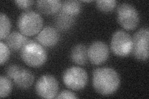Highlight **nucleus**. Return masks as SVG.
Listing matches in <instances>:
<instances>
[{
    "mask_svg": "<svg viewBox=\"0 0 149 99\" xmlns=\"http://www.w3.org/2000/svg\"><path fill=\"white\" fill-rule=\"evenodd\" d=\"M93 86L102 96H108L115 93L120 86L118 73L111 68H97L93 73Z\"/></svg>",
    "mask_w": 149,
    "mask_h": 99,
    "instance_id": "f257e3e1",
    "label": "nucleus"
},
{
    "mask_svg": "<svg viewBox=\"0 0 149 99\" xmlns=\"http://www.w3.org/2000/svg\"><path fill=\"white\" fill-rule=\"evenodd\" d=\"M21 58L28 66L32 68H39L43 66L47 60V53L39 43L29 40L21 50Z\"/></svg>",
    "mask_w": 149,
    "mask_h": 99,
    "instance_id": "f03ea898",
    "label": "nucleus"
},
{
    "mask_svg": "<svg viewBox=\"0 0 149 99\" xmlns=\"http://www.w3.org/2000/svg\"><path fill=\"white\" fill-rule=\"evenodd\" d=\"M17 26L23 35L33 36L40 32L43 26V19L39 13L27 11L22 12L19 17Z\"/></svg>",
    "mask_w": 149,
    "mask_h": 99,
    "instance_id": "7ed1b4c3",
    "label": "nucleus"
},
{
    "mask_svg": "<svg viewBox=\"0 0 149 99\" xmlns=\"http://www.w3.org/2000/svg\"><path fill=\"white\" fill-rule=\"evenodd\" d=\"M62 79L65 86L74 91L85 88L88 83V74L85 69L78 66H72L65 70Z\"/></svg>",
    "mask_w": 149,
    "mask_h": 99,
    "instance_id": "20e7f679",
    "label": "nucleus"
},
{
    "mask_svg": "<svg viewBox=\"0 0 149 99\" xmlns=\"http://www.w3.org/2000/svg\"><path fill=\"white\" fill-rule=\"evenodd\" d=\"M117 19L120 26L127 30H134L139 23V15L132 4L124 3L117 9Z\"/></svg>",
    "mask_w": 149,
    "mask_h": 99,
    "instance_id": "39448f33",
    "label": "nucleus"
},
{
    "mask_svg": "<svg viewBox=\"0 0 149 99\" xmlns=\"http://www.w3.org/2000/svg\"><path fill=\"white\" fill-rule=\"evenodd\" d=\"M132 37L124 30L116 31L112 37L111 48L113 53L119 57L127 56L132 51Z\"/></svg>",
    "mask_w": 149,
    "mask_h": 99,
    "instance_id": "423d86ee",
    "label": "nucleus"
},
{
    "mask_svg": "<svg viewBox=\"0 0 149 99\" xmlns=\"http://www.w3.org/2000/svg\"><path fill=\"white\" fill-rule=\"evenodd\" d=\"M132 53L139 61H147L148 58L149 30L147 27L142 28L134 34Z\"/></svg>",
    "mask_w": 149,
    "mask_h": 99,
    "instance_id": "0eeeda50",
    "label": "nucleus"
},
{
    "mask_svg": "<svg viewBox=\"0 0 149 99\" xmlns=\"http://www.w3.org/2000/svg\"><path fill=\"white\" fill-rule=\"evenodd\" d=\"M58 91V81L51 75H44L36 82V92L37 96L41 98L47 99L55 98Z\"/></svg>",
    "mask_w": 149,
    "mask_h": 99,
    "instance_id": "6e6552de",
    "label": "nucleus"
},
{
    "mask_svg": "<svg viewBox=\"0 0 149 99\" xmlns=\"http://www.w3.org/2000/svg\"><path fill=\"white\" fill-rule=\"evenodd\" d=\"M109 55L108 46L101 41L94 42L88 49V60L95 65H101L106 62Z\"/></svg>",
    "mask_w": 149,
    "mask_h": 99,
    "instance_id": "1a4fd4ad",
    "label": "nucleus"
},
{
    "mask_svg": "<svg viewBox=\"0 0 149 99\" xmlns=\"http://www.w3.org/2000/svg\"><path fill=\"white\" fill-rule=\"evenodd\" d=\"M59 34L54 27L47 26L41 30L37 35L36 39L39 43L45 47H52L59 41Z\"/></svg>",
    "mask_w": 149,
    "mask_h": 99,
    "instance_id": "9d476101",
    "label": "nucleus"
},
{
    "mask_svg": "<svg viewBox=\"0 0 149 99\" xmlns=\"http://www.w3.org/2000/svg\"><path fill=\"white\" fill-rule=\"evenodd\" d=\"M13 81L18 88L26 90L33 84L34 76L29 70L21 68L15 78H13Z\"/></svg>",
    "mask_w": 149,
    "mask_h": 99,
    "instance_id": "9b49d317",
    "label": "nucleus"
},
{
    "mask_svg": "<svg viewBox=\"0 0 149 99\" xmlns=\"http://www.w3.org/2000/svg\"><path fill=\"white\" fill-rule=\"evenodd\" d=\"M6 45L10 50L17 51L21 50L29 41V39L21 32H13L6 39Z\"/></svg>",
    "mask_w": 149,
    "mask_h": 99,
    "instance_id": "f8f14e48",
    "label": "nucleus"
},
{
    "mask_svg": "<svg viewBox=\"0 0 149 99\" xmlns=\"http://www.w3.org/2000/svg\"><path fill=\"white\" fill-rule=\"evenodd\" d=\"M38 10L45 15H52L61 9L62 2L58 0H44L36 3Z\"/></svg>",
    "mask_w": 149,
    "mask_h": 99,
    "instance_id": "ddd939ff",
    "label": "nucleus"
},
{
    "mask_svg": "<svg viewBox=\"0 0 149 99\" xmlns=\"http://www.w3.org/2000/svg\"><path fill=\"white\" fill-rule=\"evenodd\" d=\"M71 59L73 63L83 66L86 64L88 56V48L83 44H78L74 46L71 52Z\"/></svg>",
    "mask_w": 149,
    "mask_h": 99,
    "instance_id": "4468645a",
    "label": "nucleus"
},
{
    "mask_svg": "<svg viewBox=\"0 0 149 99\" xmlns=\"http://www.w3.org/2000/svg\"><path fill=\"white\" fill-rule=\"evenodd\" d=\"M61 12L67 15L74 17L77 16L81 10V3L75 0H68L62 2Z\"/></svg>",
    "mask_w": 149,
    "mask_h": 99,
    "instance_id": "2eb2a0df",
    "label": "nucleus"
},
{
    "mask_svg": "<svg viewBox=\"0 0 149 99\" xmlns=\"http://www.w3.org/2000/svg\"><path fill=\"white\" fill-rule=\"evenodd\" d=\"M11 22L5 14H0V38L1 40L6 39L10 34Z\"/></svg>",
    "mask_w": 149,
    "mask_h": 99,
    "instance_id": "dca6fc26",
    "label": "nucleus"
},
{
    "mask_svg": "<svg viewBox=\"0 0 149 99\" xmlns=\"http://www.w3.org/2000/svg\"><path fill=\"white\" fill-rule=\"evenodd\" d=\"M74 17L69 16L60 11L57 17V25L59 29L63 30H68L74 24Z\"/></svg>",
    "mask_w": 149,
    "mask_h": 99,
    "instance_id": "f3484780",
    "label": "nucleus"
},
{
    "mask_svg": "<svg viewBox=\"0 0 149 99\" xmlns=\"http://www.w3.org/2000/svg\"><path fill=\"white\" fill-rule=\"evenodd\" d=\"M13 84L9 78L1 76L0 78V97L5 98L11 93Z\"/></svg>",
    "mask_w": 149,
    "mask_h": 99,
    "instance_id": "a211bd4d",
    "label": "nucleus"
},
{
    "mask_svg": "<svg viewBox=\"0 0 149 99\" xmlns=\"http://www.w3.org/2000/svg\"><path fill=\"white\" fill-rule=\"evenodd\" d=\"M117 5V1L114 0H99L96 1V6L100 11L109 12L114 10Z\"/></svg>",
    "mask_w": 149,
    "mask_h": 99,
    "instance_id": "6ab92c4d",
    "label": "nucleus"
},
{
    "mask_svg": "<svg viewBox=\"0 0 149 99\" xmlns=\"http://www.w3.org/2000/svg\"><path fill=\"white\" fill-rule=\"evenodd\" d=\"M6 44L2 41L0 42V64L3 65L8 60L10 56V50Z\"/></svg>",
    "mask_w": 149,
    "mask_h": 99,
    "instance_id": "aec40b11",
    "label": "nucleus"
},
{
    "mask_svg": "<svg viewBox=\"0 0 149 99\" xmlns=\"http://www.w3.org/2000/svg\"><path fill=\"white\" fill-rule=\"evenodd\" d=\"M15 3L19 8L27 9L32 6L34 1L31 0H17V1H15Z\"/></svg>",
    "mask_w": 149,
    "mask_h": 99,
    "instance_id": "412c9836",
    "label": "nucleus"
},
{
    "mask_svg": "<svg viewBox=\"0 0 149 99\" xmlns=\"http://www.w3.org/2000/svg\"><path fill=\"white\" fill-rule=\"evenodd\" d=\"M20 69H21V67L16 64H13V65L9 66L6 70V74L8 75V78L13 79V78H15L16 74L18 73V71H19Z\"/></svg>",
    "mask_w": 149,
    "mask_h": 99,
    "instance_id": "4be33fe9",
    "label": "nucleus"
},
{
    "mask_svg": "<svg viewBox=\"0 0 149 99\" xmlns=\"http://www.w3.org/2000/svg\"><path fill=\"white\" fill-rule=\"evenodd\" d=\"M57 98H77L78 97L73 92L70 91H63L58 94V96L56 97Z\"/></svg>",
    "mask_w": 149,
    "mask_h": 99,
    "instance_id": "5701e85b",
    "label": "nucleus"
},
{
    "mask_svg": "<svg viewBox=\"0 0 149 99\" xmlns=\"http://www.w3.org/2000/svg\"><path fill=\"white\" fill-rule=\"evenodd\" d=\"M83 2H85V3H91V2H92V1H83Z\"/></svg>",
    "mask_w": 149,
    "mask_h": 99,
    "instance_id": "b1692460",
    "label": "nucleus"
}]
</instances>
